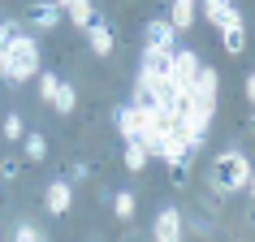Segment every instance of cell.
<instances>
[{
  "label": "cell",
  "instance_id": "3",
  "mask_svg": "<svg viewBox=\"0 0 255 242\" xmlns=\"http://www.w3.org/2000/svg\"><path fill=\"white\" fill-rule=\"evenodd\" d=\"M151 238L156 242H182L186 238V216L177 212V208H160L156 221H151Z\"/></svg>",
  "mask_w": 255,
  "mask_h": 242
},
{
  "label": "cell",
  "instance_id": "1",
  "mask_svg": "<svg viewBox=\"0 0 255 242\" xmlns=\"http://www.w3.org/2000/svg\"><path fill=\"white\" fill-rule=\"evenodd\" d=\"M39 74V43L35 35H9V43L0 48V78L4 82H30Z\"/></svg>",
  "mask_w": 255,
  "mask_h": 242
},
{
  "label": "cell",
  "instance_id": "19",
  "mask_svg": "<svg viewBox=\"0 0 255 242\" xmlns=\"http://www.w3.org/2000/svg\"><path fill=\"white\" fill-rule=\"evenodd\" d=\"M35 78H39V100L43 104H52V95H56V87H61V78H56V74H35Z\"/></svg>",
  "mask_w": 255,
  "mask_h": 242
},
{
  "label": "cell",
  "instance_id": "4",
  "mask_svg": "<svg viewBox=\"0 0 255 242\" xmlns=\"http://www.w3.org/2000/svg\"><path fill=\"white\" fill-rule=\"evenodd\" d=\"M199 52H190V48H173L169 52V78L177 82V87H190L195 82V74H199Z\"/></svg>",
  "mask_w": 255,
  "mask_h": 242
},
{
  "label": "cell",
  "instance_id": "15",
  "mask_svg": "<svg viewBox=\"0 0 255 242\" xmlns=\"http://www.w3.org/2000/svg\"><path fill=\"white\" fill-rule=\"evenodd\" d=\"M134 190H117L113 195V212H117V221H134Z\"/></svg>",
  "mask_w": 255,
  "mask_h": 242
},
{
  "label": "cell",
  "instance_id": "12",
  "mask_svg": "<svg viewBox=\"0 0 255 242\" xmlns=\"http://www.w3.org/2000/svg\"><path fill=\"white\" fill-rule=\"evenodd\" d=\"M61 13H65V17H69V22H74L78 30H87V26L95 22V4H91V0H69V4L61 9Z\"/></svg>",
  "mask_w": 255,
  "mask_h": 242
},
{
  "label": "cell",
  "instance_id": "8",
  "mask_svg": "<svg viewBox=\"0 0 255 242\" xmlns=\"http://www.w3.org/2000/svg\"><path fill=\"white\" fill-rule=\"evenodd\" d=\"M61 4L56 0H35L30 4V22H35V30H52V26H61Z\"/></svg>",
  "mask_w": 255,
  "mask_h": 242
},
{
  "label": "cell",
  "instance_id": "14",
  "mask_svg": "<svg viewBox=\"0 0 255 242\" xmlns=\"http://www.w3.org/2000/svg\"><path fill=\"white\" fill-rule=\"evenodd\" d=\"M147 160H151V151L143 147L138 138H130V143H126V169H130V173H143V169H147Z\"/></svg>",
  "mask_w": 255,
  "mask_h": 242
},
{
  "label": "cell",
  "instance_id": "6",
  "mask_svg": "<svg viewBox=\"0 0 255 242\" xmlns=\"http://www.w3.org/2000/svg\"><path fill=\"white\" fill-rule=\"evenodd\" d=\"M43 208H48L52 216H65L69 208H74V186H69L65 177L48 182V190H43Z\"/></svg>",
  "mask_w": 255,
  "mask_h": 242
},
{
  "label": "cell",
  "instance_id": "10",
  "mask_svg": "<svg viewBox=\"0 0 255 242\" xmlns=\"http://www.w3.org/2000/svg\"><path fill=\"white\" fill-rule=\"evenodd\" d=\"M117 130H121V138L130 143V138H138V130H143V113H138L134 104H121L117 108Z\"/></svg>",
  "mask_w": 255,
  "mask_h": 242
},
{
  "label": "cell",
  "instance_id": "2",
  "mask_svg": "<svg viewBox=\"0 0 255 242\" xmlns=\"http://www.w3.org/2000/svg\"><path fill=\"white\" fill-rule=\"evenodd\" d=\"M212 186L221 195H238V190H251V160L242 151H221L212 160Z\"/></svg>",
  "mask_w": 255,
  "mask_h": 242
},
{
  "label": "cell",
  "instance_id": "13",
  "mask_svg": "<svg viewBox=\"0 0 255 242\" xmlns=\"http://www.w3.org/2000/svg\"><path fill=\"white\" fill-rule=\"evenodd\" d=\"M221 43H225V52L242 56V52H247V26H242V22H234V26H221Z\"/></svg>",
  "mask_w": 255,
  "mask_h": 242
},
{
  "label": "cell",
  "instance_id": "17",
  "mask_svg": "<svg viewBox=\"0 0 255 242\" xmlns=\"http://www.w3.org/2000/svg\"><path fill=\"white\" fill-rule=\"evenodd\" d=\"M22 147H26V160H48V138L43 134H22Z\"/></svg>",
  "mask_w": 255,
  "mask_h": 242
},
{
  "label": "cell",
  "instance_id": "11",
  "mask_svg": "<svg viewBox=\"0 0 255 242\" xmlns=\"http://www.w3.org/2000/svg\"><path fill=\"white\" fill-rule=\"evenodd\" d=\"M195 13H199V0H173V13H169V22H173L177 35L195 26Z\"/></svg>",
  "mask_w": 255,
  "mask_h": 242
},
{
  "label": "cell",
  "instance_id": "7",
  "mask_svg": "<svg viewBox=\"0 0 255 242\" xmlns=\"http://www.w3.org/2000/svg\"><path fill=\"white\" fill-rule=\"evenodd\" d=\"M199 9H203V17H208L216 30L242 22V13H238V4H234V0H199Z\"/></svg>",
  "mask_w": 255,
  "mask_h": 242
},
{
  "label": "cell",
  "instance_id": "5",
  "mask_svg": "<svg viewBox=\"0 0 255 242\" xmlns=\"http://www.w3.org/2000/svg\"><path fill=\"white\" fill-rule=\"evenodd\" d=\"M177 48V30L169 17H156L147 26V43H143V52H173Z\"/></svg>",
  "mask_w": 255,
  "mask_h": 242
},
{
  "label": "cell",
  "instance_id": "16",
  "mask_svg": "<svg viewBox=\"0 0 255 242\" xmlns=\"http://www.w3.org/2000/svg\"><path fill=\"white\" fill-rule=\"evenodd\" d=\"M74 104H78V91H74L69 82H61V87H56V95H52V108L69 117V113H74Z\"/></svg>",
  "mask_w": 255,
  "mask_h": 242
},
{
  "label": "cell",
  "instance_id": "20",
  "mask_svg": "<svg viewBox=\"0 0 255 242\" xmlns=\"http://www.w3.org/2000/svg\"><path fill=\"white\" fill-rule=\"evenodd\" d=\"M0 130H4V138H22V134H26V125H22V117H17V113H9Z\"/></svg>",
  "mask_w": 255,
  "mask_h": 242
},
{
  "label": "cell",
  "instance_id": "21",
  "mask_svg": "<svg viewBox=\"0 0 255 242\" xmlns=\"http://www.w3.org/2000/svg\"><path fill=\"white\" fill-rule=\"evenodd\" d=\"M242 95H247V100H255V74H247V82H242Z\"/></svg>",
  "mask_w": 255,
  "mask_h": 242
},
{
  "label": "cell",
  "instance_id": "18",
  "mask_svg": "<svg viewBox=\"0 0 255 242\" xmlns=\"http://www.w3.org/2000/svg\"><path fill=\"white\" fill-rule=\"evenodd\" d=\"M13 242H48V234H43L39 225H30V221H22V225L13 229Z\"/></svg>",
  "mask_w": 255,
  "mask_h": 242
},
{
  "label": "cell",
  "instance_id": "22",
  "mask_svg": "<svg viewBox=\"0 0 255 242\" xmlns=\"http://www.w3.org/2000/svg\"><path fill=\"white\" fill-rule=\"evenodd\" d=\"M9 35H13V22H0V48L9 43Z\"/></svg>",
  "mask_w": 255,
  "mask_h": 242
},
{
  "label": "cell",
  "instance_id": "9",
  "mask_svg": "<svg viewBox=\"0 0 255 242\" xmlns=\"http://www.w3.org/2000/svg\"><path fill=\"white\" fill-rule=\"evenodd\" d=\"M87 43H91L95 56H113V48H117V39H113V30H108L104 22H91V26H87Z\"/></svg>",
  "mask_w": 255,
  "mask_h": 242
},
{
  "label": "cell",
  "instance_id": "23",
  "mask_svg": "<svg viewBox=\"0 0 255 242\" xmlns=\"http://www.w3.org/2000/svg\"><path fill=\"white\" fill-rule=\"evenodd\" d=\"M56 4H61V9H65V4H69V0H56Z\"/></svg>",
  "mask_w": 255,
  "mask_h": 242
}]
</instances>
